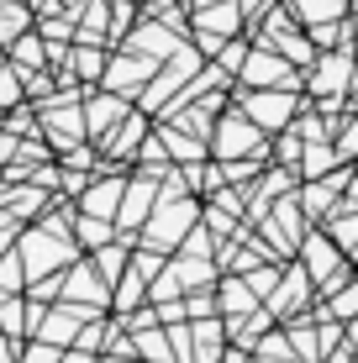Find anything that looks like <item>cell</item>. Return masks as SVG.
<instances>
[{"label":"cell","instance_id":"cell-1","mask_svg":"<svg viewBox=\"0 0 358 363\" xmlns=\"http://www.w3.org/2000/svg\"><path fill=\"white\" fill-rule=\"evenodd\" d=\"M195 216H201V206H195L190 195H184V184L169 174V184H158V206L153 216L142 221V242L158 247V253H169V247H179L184 237L195 232Z\"/></svg>","mask_w":358,"mask_h":363},{"label":"cell","instance_id":"cell-2","mask_svg":"<svg viewBox=\"0 0 358 363\" xmlns=\"http://www.w3.org/2000/svg\"><path fill=\"white\" fill-rule=\"evenodd\" d=\"M242 116H248L258 132H285L290 116H295V90H253V95H242Z\"/></svg>","mask_w":358,"mask_h":363},{"label":"cell","instance_id":"cell-3","mask_svg":"<svg viewBox=\"0 0 358 363\" xmlns=\"http://www.w3.org/2000/svg\"><path fill=\"white\" fill-rule=\"evenodd\" d=\"M237 74H242V84H258V90H295V84H301V74L279 53H269V48H253Z\"/></svg>","mask_w":358,"mask_h":363},{"label":"cell","instance_id":"cell-4","mask_svg":"<svg viewBox=\"0 0 358 363\" xmlns=\"http://www.w3.org/2000/svg\"><path fill=\"white\" fill-rule=\"evenodd\" d=\"M216 158H258V164H264V132H258L242 111H232L216 127Z\"/></svg>","mask_w":358,"mask_h":363},{"label":"cell","instance_id":"cell-5","mask_svg":"<svg viewBox=\"0 0 358 363\" xmlns=\"http://www.w3.org/2000/svg\"><path fill=\"white\" fill-rule=\"evenodd\" d=\"M153 58H142V53H116V58H111V64H106V74H101V84H106V95H121V100H127L132 90H142V84L147 79H153Z\"/></svg>","mask_w":358,"mask_h":363},{"label":"cell","instance_id":"cell-6","mask_svg":"<svg viewBox=\"0 0 358 363\" xmlns=\"http://www.w3.org/2000/svg\"><path fill=\"white\" fill-rule=\"evenodd\" d=\"M237 21H242L237 0H221V6H206L201 16H195V43H201L206 53H221V43H227V37L237 32Z\"/></svg>","mask_w":358,"mask_h":363},{"label":"cell","instance_id":"cell-7","mask_svg":"<svg viewBox=\"0 0 358 363\" xmlns=\"http://www.w3.org/2000/svg\"><path fill=\"white\" fill-rule=\"evenodd\" d=\"M348 79H353V53L348 48H332V53H316V74L306 84H311L316 95H327V106H337V90H348Z\"/></svg>","mask_w":358,"mask_h":363},{"label":"cell","instance_id":"cell-8","mask_svg":"<svg viewBox=\"0 0 358 363\" xmlns=\"http://www.w3.org/2000/svg\"><path fill=\"white\" fill-rule=\"evenodd\" d=\"M16 258L27 264L32 279H43V269H64V264H69V242L43 227V232H32V237H27V247H21Z\"/></svg>","mask_w":358,"mask_h":363},{"label":"cell","instance_id":"cell-9","mask_svg":"<svg viewBox=\"0 0 358 363\" xmlns=\"http://www.w3.org/2000/svg\"><path fill=\"white\" fill-rule=\"evenodd\" d=\"M153 206H158V179H153V174H138V179L127 184V195H121L116 221H121V227H142V221L153 216Z\"/></svg>","mask_w":358,"mask_h":363},{"label":"cell","instance_id":"cell-10","mask_svg":"<svg viewBox=\"0 0 358 363\" xmlns=\"http://www.w3.org/2000/svg\"><path fill=\"white\" fill-rule=\"evenodd\" d=\"M121 195H127V179H101V184H90V190L79 195V211L95 216V221H111L121 211Z\"/></svg>","mask_w":358,"mask_h":363},{"label":"cell","instance_id":"cell-11","mask_svg":"<svg viewBox=\"0 0 358 363\" xmlns=\"http://www.w3.org/2000/svg\"><path fill=\"white\" fill-rule=\"evenodd\" d=\"M174 48H179L174 27H164V21H142V27H132V48H127V53H142V58L158 64V58H169Z\"/></svg>","mask_w":358,"mask_h":363},{"label":"cell","instance_id":"cell-12","mask_svg":"<svg viewBox=\"0 0 358 363\" xmlns=\"http://www.w3.org/2000/svg\"><path fill=\"white\" fill-rule=\"evenodd\" d=\"M64 295H69V306H79V300H90V311H101L106 306V279L95 274L90 264H79V269H69V284H64Z\"/></svg>","mask_w":358,"mask_h":363},{"label":"cell","instance_id":"cell-13","mask_svg":"<svg viewBox=\"0 0 358 363\" xmlns=\"http://www.w3.org/2000/svg\"><path fill=\"white\" fill-rule=\"evenodd\" d=\"M116 121H127V100H121V95H95V100H84V132H90V137L111 132Z\"/></svg>","mask_w":358,"mask_h":363},{"label":"cell","instance_id":"cell-14","mask_svg":"<svg viewBox=\"0 0 358 363\" xmlns=\"http://www.w3.org/2000/svg\"><path fill=\"white\" fill-rule=\"evenodd\" d=\"M306 258H311V274L327 284V290H337V284H342L337 253H332V242H327V237H311V242H306Z\"/></svg>","mask_w":358,"mask_h":363},{"label":"cell","instance_id":"cell-15","mask_svg":"<svg viewBox=\"0 0 358 363\" xmlns=\"http://www.w3.org/2000/svg\"><path fill=\"white\" fill-rule=\"evenodd\" d=\"M295 16H306L311 27H332V21H342V11H348V0H290Z\"/></svg>","mask_w":358,"mask_h":363},{"label":"cell","instance_id":"cell-16","mask_svg":"<svg viewBox=\"0 0 358 363\" xmlns=\"http://www.w3.org/2000/svg\"><path fill=\"white\" fill-rule=\"evenodd\" d=\"M216 358H221V327L201 321V327H195V342H190V363H216Z\"/></svg>","mask_w":358,"mask_h":363},{"label":"cell","instance_id":"cell-17","mask_svg":"<svg viewBox=\"0 0 358 363\" xmlns=\"http://www.w3.org/2000/svg\"><path fill=\"white\" fill-rule=\"evenodd\" d=\"M127 353H132V358H138V353H142L147 363H174V353H169V337H158V332H142V337H138V342H132V347H127Z\"/></svg>","mask_w":358,"mask_h":363},{"label":"cell","instance_id":"cell-18","mask_svg":"<svg viewBox=\"0 0 358 363\" xmlns=\"http://www.w3.org/2000/svg\"><path fill=\"white\" fill-rule=\"evenodd\" d=\"M74 74H79V79H101V74H106V53H101V48H74Z\"/></svg>","mask_w":358,"mask_h":363},{"label":"cell","instance_id":"cell-19","mask_svg":"<svg viewBox=\"0 0 358 363\" xmlns=\"http://www.w3.org/2000/svg\"><path fill=\"white\" fill-rule=\"evenodd\" d=\"M138 143H142V116H127V121H121V132L111 137V153L132 158V147H138Z\"/></svg>","mask_w":358,"mask_h":363},{"label":"cell","instance_id":"cell-20","mask_svg":"<svg viewBox=\"0 0 358 363\" xmlns=\"http://www.w3.org/2000/svg\"><path fill=\"white\" fill-rule=\"evenodd\" d=\"M337 164V153H332L327 143H311V147H301V174L311 179V174H322V169H332Z\"/></svg>","mask_w":358,"mask_h":363},{"label":"cell","instance_id":"cell-21","mask_svg":"<svg viewBox=\"0 0 358 363\" xmlns=\"http://www.w3.org/2000/svg\"><path fill=\"white\" fill-rule=\"evenodd\" d=\"M158 143L169 147V158H184V164L201 158V143H190V137H179V132H158Z\"/></svg>","mask_w":358,"mask_h":363},{"label":"cell","instance_id":"cell-22","mask_svg":"<svg viewBox=\"0 0 358 363\" xmlns=\"http://www.w3.org/2000/svg\"><path fill=\"white\" fill-rule=\"evenodd\" d=\"M327 237H332L337 247H358V216H342V211H337V216H332V227H327Z\"/></svg>","mask_w":358,"mask_h":363},{"label":"cell","instance_id":"cell-23","mask_svg":"<svg viewBox=\"0 0 358 363\" xmlns=\"http://www.w3.org/2000/svg\"><path fill=\"white\" fill-rule=\"evenodd\" d=\"M332 316L358 321V284H348V290H337V295H332Z\"/></svg>","mask_w":358,"mask_h":363},{"label":"cell","instance_id":"cell-24","mask_svg":"<svg viewBox=\"0 0 358 363\" xmlns=\"http://www.w3.org/2000/svg\"><path fill=\"white\" fill-rule=\"evenodd\" d=\"M79 242L106 247V242H111V227H106V221H95V216H79Z\"/></svg>","mask_w":358,"mask_h":363},{"label":"cell","instance_id":"cell-25","mask_svg":"<svg viewBox=\"0 0 358 363\" xmlns=\"http://www.w3.org/2000/svg\"><path fill=\"white\" fill-rule=\"evenodd\" d=\"M21 274H27V269H21V258H16V253H11V258H0V290H11V295H16V290H21Z\"/></svg>","mask_w":358,"mask_h":363},{"label":"cell","instance_id":"cell-26","mask_svg":"<svg viewBox=\"0 0 358 363\" xmlns=\"http://www.w3.org/2000/svg\"><path fill=\"white\" fill-rule=\"evenodd\" d=\"M21 300H0V332H21Z\"/></svg>","mask_w":358,"mask_h":363},{"label":"cell","instance_id":"cell-27","mask_svg":"<svg viewBox=\"0 0 358 363\" xmlns=\"http://www.w3.org/2000/svg\"><path fill=\"white\" fill-rule=\"evenodd\" d=\"M248 306H253V290L242 279H232L227 284V311H248Z\"/></svg>","mask_w":358,"mask_h":363},{"label":"cell","instance_id":"cell-28","mask_svg":"<svg viewBox=\"0 0 358 363\" xmlns=\"http://www.w3.org/2000/svg\"><path fill=\"white\" fill-rule=\"evenodd\" d=\"M90 269H95V274H101V279L111 284V279H116V274H121V253H116V247H111V253H101V258H95Z\"/></svg>","mask_w":358,"mask_h":363},{"label":"cell","instance_id":"cell-29","mask_svg":"<svg viewBox=\"0 0 358 363\" xmlns=\"http://www.w3.org/2000/svg\"><path fill=\"white\" fill-rule=\"evenodd\" d=\"M16 79H21V74H16V69H11V64H6V69H0V106H11V100H16V95H21V90H16Z\"/></svg>","mask_w":358,"mask_h":363},{"label":"cell","instance_id":"cell-30","mask_svg":"<svg viewBox=\"0 0 358 363\" xmlns=\"http://www.w3.org/2000/svg\"><path fill=\"white\" fill-rule=\"evenodd\" d=\"M58 358H64L58 347H47V342H32V347H27V358H21V363H58Z\"/></svg>","mask_w":358,"mask_h":363},{"label":"cell","instance_id":"cell-31","mask_svg":"<svg viewBox=\"0 0 358 363\" xmlns=\"http://www.w3.org/2000/svg\"><path fill=\"white\" fill-rule=\"evenodd\" d=\"M16 58H21V64H27V69H16V74H32V64H37V58H43V48H37L32 37H27V43H16Z\"/></svg>","mask_w":358,"mask_h":363},{"label":"cell","instance_id":"cell-32","mask_svg":"<svg viewBox=\"0 0 358 363\" xmlns=\"http://www.w3.org/2000/svg\"><path fill=\"white\" fill-rule=\"evenodd\" d=\"M332 153H337V164H342V158H353V153H358V121L348 127V137H337V147H332Z\"/></svg>","mask_w":358,"mask_h":363},{"label":"cell","instance_id":"cell-33","mask_svg":"<svg viewBox=\"0 0 358 363\" xmlns=\"http://www.w3.org/2000/svg\"><path fill=\"white\" fill-rule=\"evenodd\" d=\"M58 363H95V358H90V353H64Z\"/></svg>","mask_w":358,"mask_h":363},{"label":"cell","instance_id":"cell-34","mask_svg":"<svg viewBox=\"0 0 358 363\" xmlns=\"http://www.w3.org/2000/svg\"><path fill=\"white\" fill-rule=\"evenodd\" d=\"M101 363H138V358H127V353H116V358H101Z\"/></svg>","mask_w":358,"mask_h":363}]
</instances>
